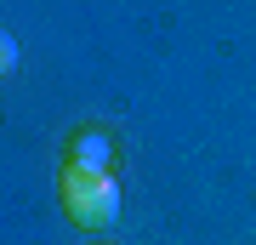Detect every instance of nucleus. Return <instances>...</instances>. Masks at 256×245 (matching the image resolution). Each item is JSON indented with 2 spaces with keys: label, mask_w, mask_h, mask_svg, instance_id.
<instances>
[{
  "label": "nucleus",
  "mask_w": 256,
  "mask_h": 245,
  "mask_svg": "<svg viewBox=\"0 0 256 245\" xmlns=\"http://www.w3.org/2000/svg\"><path fill=\"white\" fill-rule=\"evenodd\" d=\"M57 200H63V217L74 228H86V234H108L120 222V182H114V171H74V165H63Z\"/></svg>",
  "instance_id": "nucleus-1"
},
{
  "label": "nucleus",
  "mask_w": 256,
  "mask_h": 245,
  "mask_svg": "<svg viewBox=\"0 0 256 245\" xmlns=\"http://www.w3.org/2000/svg\"><path fill=\"white\" fill-rule=\"evenodd\" d=\"M114 160H120V148L102 126H80L63 148V165H74V171H114Z\"/></svg>",
  "instance_id": "nucleus-2"
},
{
  "label": "nucleus",
  "mask_w": 256,
  "mask_h": 245,
  "mask_svg": "<svg viewBox=\"0 0 256 245\" xmlns=\"http://www.w3.org/2000/svg\"><path fill=\"white\" fill-rule=\"evenodd\" d=\"M12 69H18V40H12L6 29H0V80H6Z\"/></svg>",
  "instance_id": "nucleus-3"
}]
</instances>
